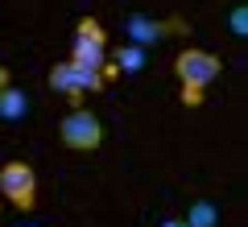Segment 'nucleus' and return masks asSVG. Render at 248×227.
Listing matches in <instances>:
<instances>
[{
  "label": "nucleus",
  "mask_w": 248,
  "mask_h": 227,
  "mask_svg": "<svg viewBox=\"0 0 248 227\" xmlns=\"http://www.w3.org/2000/svg\"><path fill=\"white\" fill-rule=\"evenodd\" d=\"M174 33H182V21H161V17H149V13H128V17H124V42L141 45V50L161 45Z\"/></svg>",
  "instance_id": "nucleus-2"
},
{
  "label": "nucleus",
  "mask_w": 248,
  "mask_h": 227,
  "mask_svg": "<svg viewBox=\"0 0 248 227\" xmlns=\"http://www.w3.org/2000/svg\"><path fill=\"white\" fill-rule=\"evenodd\" d=\"M0 194L21 211H29L37 202V178L29 169V161H9V166L0 169Z\"/></svg>",
  "instance_id": "nucleus-4"
},
{
  "label": "nucleus",
  "mask_w": 248,
  "mask_h": 227,
  "mask_svg": "<svg viewBox=\"0 0 248 227\" xmlns=\"http://www.w3.org/2000/svg\"><path fill=\"white\" fill-rule=\"evenodd\" d=\"M116 66V75H141L145 70V62H149V50H141V45H116L112 50V58H108Z\"/></svg>",
  "instance_id": "nucleus-7"
},
{
  "label": "nucleus",
  "mask_w": 248,
  "mask_h": 227,
  "mask_svg": "<svg viewBox=\"0 0 248 227\" xmlns=\"http://www.w3.org/2000/svg\"><path fill=\"white\" fill-rule=\"evenodd\" d=\"M29 116V95L21 87H4L0 91V120L4 124H25Z\"/></svg>",
  "instance_id": "nucleus-8"
},
{
  "label": "nucleus",
  "mask_w": 248,
  "mask_h": 227,
  "mask_svg": "<svg viewBox=\"0 0 248 227\" xmlns=\"http://www.w3.org/2000/svg\"><path fill=\"white\" fill-rule=\"evenodd\" d=\"M58 136H62V145L75 149V153H91V149H99V140H104V128H99V116L91 112V107H71L66 120L58 124Z\"/></svg>",
  "instance_id": "nucleus-1"
},
{
  "label": "nucleus",
  "mask_w": 248,
  "mask_h": 227,
  "mask_svg": "<svg viewBox=\"0 0 248 227\" xmlns=\"http://www.w3.org/2000/svg\"><path fill=\"white\" fill-rule=\"evenodd\" d=\"M182 223L186 227H219V207H215L211 198H195Z\"/></svg>",
  "instance_id": "nucleus-9"
},
{
  "label": "nucleus",
  "mask_w": 248,
  "mask_h": 227,
  "mask_svg": "<svg viewBox=\"0 0 248 227\" xmlns=\"http://www.w3.org/2000/svg\"><path fill=\"white\" fill-rule=\"evenodd\" d=\"M161 227H186V223H182V219H166V223H161Z\"/></svg>",
  "instance_id": "nucleus-13"
},
{
  "label": "nucleus",
  "mask_w": 248,
  "mask_h": 227,
  "mask_svg": "<svg viewBox=\"0 0 248 227\" xmlns=\"http://www.w3.org/2000/svg\"><path fill=\"white\" fill-rule=\"evenodd\" d=\"M46 83H50L58 95H66L75 107H83V91H79V83H75V66H71V62H58V66L46 75Z\"/></svg>",
  "instance_id": "nucleus-6"
},
{
  "label": "nucleus",
  "mask_w": 248,
  "mask_h": 227,
  "mask_svg": "<svg viewBox=\"0 0 248 227\" xmlns=\"http://www.w3.org/2000/svg\"><path fill=\"white\" fill-rule=\"evenodd\" d=\"M219 70H223V62L215 54H207V50H182L174 58V75L182 79V87H203L207 91L219 79Z\"/></svg>",
  "instance_id": "nucleus-3"
},
{
  "label": "nucleus",
  "mask_w": 248,
  "mask_h": 227,
  "mask_svg": "<svg viewBox=\"0 0 248 227\" xmlns=\"http://www.w3.org/2000/svg\"><path fill=\"white\" fill-rule=\"evenodd\" d=\"M71 66H83V70H104V66H108V45L87 42V37H75V45H71Z\"/></svg>",
  "instance_id": "nucleus-5"
},
{
  "label": "nucleus",
  "mask_w": 248,
  "mask_h": 227,
  "mask_svg": "<svg viewBox=\"0 0 248 227\" xmlns=\"http://www.w3.org/2000/svg\"><path fill=\"white\" fill-rule=\"evenodd\" d=\"M203 99H207L203 87H182V104H186V107H199Z\"/></svg>",
  "instance_id": "nucleus-12"
},
{
  "label": "nucleus",
  "mask_w": 248,
  "mask_h": 227,
  "mask_svg": "<svg viewBox=\"0 0 248 227\" xmlns=\"http://www.w3.org/2000/svg\"><path fill=\"white\" fill-rule=\"evenodd\" d=\"M9 87V70H0V91Z\"/></svg>",
  "instance_id": "nucleus-14"
},
{
  "label": "nucleus",
  "mask_w": 248,
  "mask_h": 227,
  "mask_svg": "<svg viewBox=\"0 0 248 227\" xmlns=\"http://www.w3.org/2000/svg\"><path fill=\"white\" fill-rule=\"evenodd\" d=\"M75 37H87V42H99V45H108V29L99 25L95 17H83V21H79V29H75Z\"/></svg>",
  "instance_id": "nucleus-10"
},
{
  "label": "nucleus",
  "mask_w": 248,
  "mask_h": 227,
  "mask_svg": "<svg viewBox=\"0 0 248 227\" xmlns=\"http://www.w3.org/2000/svg\"><path fill=\"white\" fill-rule=\"evenodd\" d=\"M228 25H232V33H236V37H244V33H248V9H244V4H236V9H232Z\"/></svg>",
  "instance_id": "nucleus-11"
}]
</instances>
